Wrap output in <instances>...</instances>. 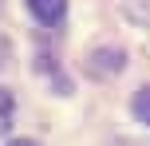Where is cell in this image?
Wrapping results in <instances>:
<instances>
[{"instance_id": "6da1fadb", "label": "cell", "mask_w": 150, "mask_h": 146, "mask_svg": "<svg viewBox=\"0 0 150 146\" xmlns=\"http://www.w3.org/2000/svg\"><path fill=\"white\" fill-rule=\"evenodd\" d=\"M87 71L91 75H115V71H122V51L119 47H99L87 59Z\"/></svg>"}, {"instance_id": "7a4b0ae2", "label": "cell", "mask_w": 150, "mask_h": 146, "mask_svg": "<svg viewBox=\"0 0 150 146\" xmlns=\"http://www.w3.org/2000/svg\"><path fill=\"white\" fill-rule=\"evenodd\" d=\"M32 16H36L40 24H47V28H55V24L67 16V0H28Z\"/></svg>"}, {"instance_id": "3957f363", "label": "cell", "mask_w": 150, "mask_h": 146, "mask_svg": "<svg viewBox=\"0 0 150 146\" xmlns=\"http://www.w3.org/2000/svg\"><path fill=\"white\" fill-rule=\"evenodd\" d=\"M12 111H16L12 91H4V87H0V134H8V126H12Z\"/></svg>"}, {"instance_id": "277c9868", "label": "cell", "mask_w": 150, "mask_h": 146, "mask_svg": "<svg viewBox=\"0 0 150 146\" xmlns=\"http://www.w3.org/2000/svg\"><path fill=\"white\" fill-rule=\"evenodd\" d=\"M130 107H134V118H138V123L150 126V87H138V95H134Z\"/></svg>"}, {"instance_id": "5b68a950", "label": "cell", "mask_w": 150, "mask_h": 146, "mask_svg": "<svg viewBox=\"0 0 150 146\" xmlns=\"http://www.w3.org/2000/svg\"><path fill=\"white\" fill-rule=\"evenodd\" d=\"M8 146H40V142H32V138H12Z\"/></svg>"}]
</instances>
